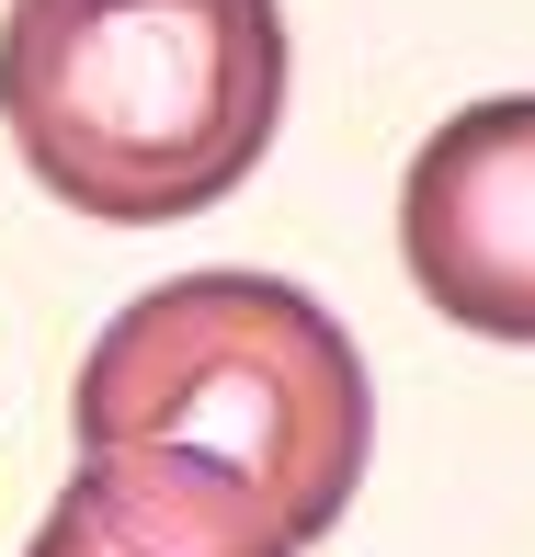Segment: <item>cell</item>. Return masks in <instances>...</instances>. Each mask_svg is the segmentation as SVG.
Masks as SVG:
<instances>
[{
  "mask_svg": "<svg viewBox=\"0 0 535 557\" xmlns=\"http://www.w3.org/2000/svg\"><path fill=\"white\" fill-rule=\"evenodd\" d=\"M0 125L58 206L104 227L206 216L285 125L273 0H12Z\"/></svg>",
  "mask_w": 535,
  "mask_h": 557,
  "instance_id": "6da1fadb",
  "label": "cell"
},
{
  "mask_svg": "<svg viewBox=\"0 0 535 557\" xmlns=\"http://www.w3.org/2000/svg\"><path fill=\"white\" fill-rule=\"evenodd\" d=\"M81 455H160L217 490L263 500L296 546L330 535L365 490L376 398L365 352L319 296L273 273H183L92 342L69 387Z\"/></svg>",
  "mask_w": 535,
  "mask_h": 557,
  "instance_id": "7a4b0ae2",
  "label": "cell"
},
{
  "mask_svg": "<svg viewBox=\"0 0 535 557\" xmlns=\"http://www.w3.org/2000/svg\"><path fill=\"white\" fill-rule=\"evenodd\" d=\"M399 262L455 331L535 342V91L467 103L399 183Z\"/></svg>",
  "mask_w": 535,
  "mask_h": 557,
  "instance_id": "3957f363",
  "label": "cell"
},
{
  "mask_svg": "<svg viewBox=\"0 0 535 557\" xmlns=\"http://www.w3.org/2000/svg\"><path fill=\"white\" fill-rule=\"evenodd\" d=\"M23 557H296V535L263 500L217 490L160 455H81V478L58 490V512L35 523Z\"/></svg>",
  "mask_w": 535,
  "mask_h": 557,
  "instance_id": "277c9868",
  "label": "cell"
}]
</instances>
